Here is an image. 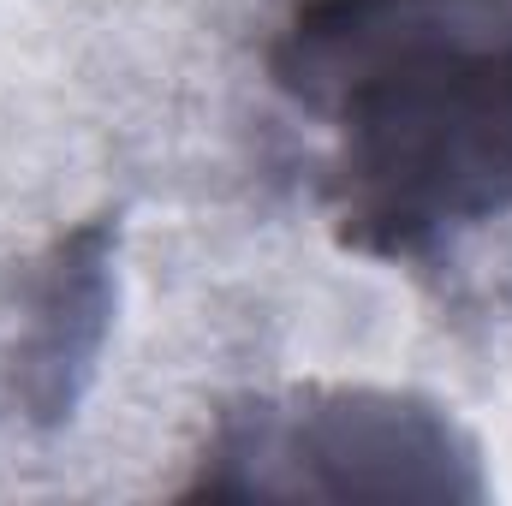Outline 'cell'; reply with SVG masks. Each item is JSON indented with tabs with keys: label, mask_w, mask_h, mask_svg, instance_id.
<instances>
[{
	"label": "cell",
	"mask_w": 512,
	"mask_h": 506,
	"mask_svg": "<svg viewBox=\"0 0 512 506\" xmlns=\"http://www.w3.org/2000/svg\"><path fill=\"white\" fill-rule=\"evenodd\" d=\"M268 66L328 131L352 251L405 256L512 209V0H298Z\"/></svg>",
	"instance_id": "6da1fadb"
},
{
	"label": "cell",
	"mask_w": 512,
	"mask_h": 506,
	"mask_svg": "<svg viewBox=\"0 0 512 506\" xmlns=\"http://www.w3.org/2000/svg\"><path fill=\"white\" fill-rule=\"evenodd\" d=\"M215 495H477L465 435L393 393H328L227 423Z\"/></svg>",
	"instance_id": "7a4b0ae2"
},
{
	"label": "cell",
	"mask_w": 512,
	"mask_h": 506,
	"mask_svg": "<svg viewBox=\"0 0 512 506\" xmlns=\"http://www.w3.org/2000/svg\"><path fill=\"white\" fill-rule=\"evenodd\" d=\"M102 316H108V262H102V227H90L84 239H72L60 256L54 292H48V340H42V387L36 405L48 417H60L72 405V381L90 370L96 340H102Z\"/></svg>",
	"instance_id": "3957f363"
}]
</instances>
